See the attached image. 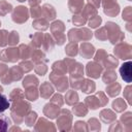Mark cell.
<instances>
[{"label":"cell","instance_id":"1","mask_svg":"<svg viewBox=\"0 0 132 132\" xmlns=\"http://www.w3.org/2000/svg\"><path fill=\"white\" fill-rule=\"evenodd\" d=\"M120 72L122 74V77L127 81L130 82L131 81V62H127L124 63L120 69Z\"/></svg>","mask_w":132,"mask_h":132},{"label":"cell","instance_id":"2","mask_svg":"<svg viewBox=\"0 0 132 132\" xmlns=\"http://www.w3.org/2000/svg\"><path fill=\"white\" fill-rule=\"evenodd\" d=\"M8 107H9V101L7 97L0 93V112L5 111Z\"/></svg>","mask_w":132,"mask_h":132},{"label":"cell","instance_id":"3","mask_svg":"<svg viewBox=\"0 0 132 132\" xmlns=\"http://www.w3.org/2000/svg\"><path fill=\"white\" fill-rule=\"evenodd\" d=\"M8 124L9 120L7 119V117L3 112H0V131H5L7 129Z\"/></svg>","mask_w":132,"mask_h":132}]
</instances>
